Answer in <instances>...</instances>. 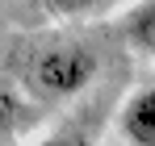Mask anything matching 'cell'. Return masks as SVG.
<instances>
[{"label":"cell","mask_w":155,"mask_h":146,"mask_svg":"<svg viewBox=\"0 0 155 146\" xmlns=\"http://www.w3.org/2000/svg\"><path fill=\"white\" fill-rule=\"evenodd\" d=\"M97 67L101 63L88 46H76V42L46 46L29 67V88L42 100H67V96H80L97 79Z\"/></svg>","instance_id":"obj_1"},{"label":"cell","mask_w":155,"mask_h":146,"mask_svg":"<svg viewBox=\"0 0 155 146\" xmlns=\"http://www.w3.org/2000/svg\"><path fill=\"white\" fill-rule=\"evenodd\" d=\"M122 138L134 146H155V84L138 88L122 109Z\"/></svg>","instance_id":"obj_2"},{"label":"cell","mask_w":155,"mask_h":146,"mask_svg":"<svg viewBox=\"0 0 155 146\" xmlns=\"http://www.w3.org/2000/svg\"><path fill=\"white\" fill-rule=\"evenodd\" d=\"M25 121H29V109H25V100H21V92L0 79V142L13 138Z\"/></svg>","instance_id":"obj_3"},{"label":"cell","mask_w":155,"mask_h":146,"mask_svg":"<svg viewBox=\"0 0 155 146\" xmlns=\"http://www.w3.org/2000/svg\"><path fill=\"white\" fill-rule=\"evenodd\" d=\"M126 42L155 59V0L143 4V8H134V13L126 17Z\"/></svg>","instance_id":"obj_4"},{"label":"cell","mask_w":155,"mask_h":146,"mask_svg":"<svg viewBox=\"0 0 155 146\" xmlns=\"http://www.w3.org/2000/svg\"><path fill=\"white\" fill-rule=\"evenodd\" d=\"M105 0H42V8L51 13V17H80V13H92V8H101Z\"/></svg>","instance_id":"obj_5"}]
</instances>
